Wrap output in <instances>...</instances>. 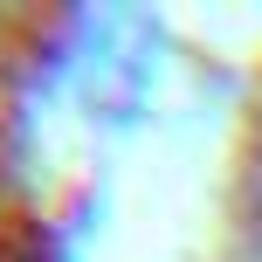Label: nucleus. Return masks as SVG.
I'll use <instances>...</instances> for the list:
<instances>
[{"label": "nucleus", "instance_id": "obj_1", "mask_svg": "<svg viewBox=\"0 0 262 262\" xmlns=\"http://www.w3.org/2000/svg\"><path fill=\"white\" fill-rule=\"evenodd\" d=\"M49 262H69V255H49Z\"/></svg>", "mask_w": 262, "mask_h": 262}]
</instances>
